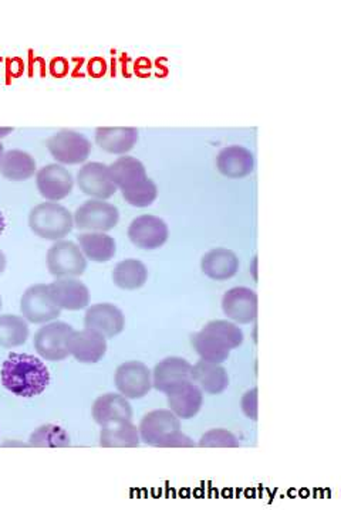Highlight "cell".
<instances>
[{
    "instance_id": "8",
    "label": "cell",
    "mask_w": 341,
    "mask_h": 510,
    "mask_svg": "<svg viewBox=\"0 0 341 510\" xmlns=\"http://www.w3.org/2000/svg\"><path fill=\"white\" fill-rule=\"evenodd\" d=\"M62 309L53 303L49 293V286L44 284H37L27 288L20 299V313L27 322L42 323L53 322L59 318Z\"/></svg>"
},
{
    "instance_id": "39",
    "label": "cell",
    "mask_w": 341,
    "mask_h": 510,
    "mask_svg": "<svg viewBox=\"0 0 341 510\" xmlns=\"http://www.w3.org/2000/svg\"><path fill=\"white\" fill-rule=\"evenodd\" d=\"M4 153H5L4 145H2V142H0V158H2V155H4Z\"/></svg>"
},
{
    "instance_id": "30",
    "label": "cell",
    "mask_w": 341,
    "mask_h": 510,
    "mask_svg": "<svg viewBox=\"0 0 341 510\" xmlns=\"http://www.w3.org/2000/svg\"><path fill=\"white\" fill-rule=\"evenodd\" d=\"M29 338V325L24 316L0 315V346L5 349L19 348Z\"/></svg>"
},
{
    "instance_id": "3",
    "label": "cell",
    "mask_w": 341,
    "mask_h": 510,
    "mask_svg": "<svg viewBox=\"0 0 341 510\" xmlns=\"http://www.w3.org/2000/svg\"><path fill=\"white\" fill-rule=\"evenodd\" d=\"M29 226L37 237L60 241L72 233L74 218L64 206L56 202H44L32 208Z\"/></svg>"
},
{
    "instance_id": "1",
    "label": "cell",
    "mask_w": 341,
    "mask_h": 510,
    "mask_svg": "<svg viewBox=\"0 0 341 510\" xmlns=\"http://www.w3.org/2000/svg\"><path fill=\"white\" fill-rule=\"evenodd\" d=\"M0 376L7 391L24 399L40 396L50 384V371L46 364L27 353L9 354Z\"/></svg>"
},
{
    "instance_id": "31",
    "label": "cell",
    "mask_w": 341,
    "mask_h": 510,
    "mask_svg": "<svg viewBox=\"0 0 341 510\" xmlns=\"http://www.w3.org/2000/svg\"><path fill=\"white\" fill-rule=\"evenodd\" d=\"M30 447L36 448H67L72 446L69 432L56 424H44L32 432Z\"/></svg>"
},
{
    "instance_id": "11",
    "label": "cell",
    "mask_w": 341,
    "mask_h": 510,
    "mask_svg": "<svg viewBox=\"0 0 341 510\" xmlns=\"http://www.w3.org/2000/svg\"><path fill=\"white\" fill-rule=\"evenodd\" d=\"M170 237V228L162 218L142 215L134 218L128 227V238L141 250L161 248Z\"/></svg>"
},
{
    "instance_id": "34",
    "label": "cell",
    "mask_w": 341,
    "mask_h": 510,
    "mask_svg": "<svg viewBox=\"0 0 341 510\" xmlns=\"http://www.w3.org/2000/svg\"><path fill=\"white\" fill-rule=\"evenodd\" d=\"M258 396H259V390H258V387H253L249 391L243 394L242 400H240L243 414H245L248 419H252V421H258V419H259Z\"/></svg>"
},
{
    "instance_id": "18",
    "label": "cell",
    "mask_w": 341,
    "mask_h": 510,
    "mask_svg": "<svg viewBox=\"0 0 341 510\" xmlns=\"http://www.w3.org/2000/svg\"><path fill=\"white\" fill-rule=\"evenodd\" d=\"M49 293L53 303L60 309L80 311L89 306L90 291L84 283L76 278H57L49 284Z\"/></svg>"
},
{
    "instance_id": "20",
    "label": "cell",
    "mask_w": 341,
    "mask_h": 510,
    "mask_svg": "<svg viewBox=\"0 0 341 510\" xmlns=\"http://www.w3.org/2000/svg\"><path fill=\"white\" fill-rule=\"evenodd\" d=\"M93 419L102 427L119 421H132V404L122 394H102L94 401Z\"/></svg>"
},
{
    "instance_id": "36",
    "label": "cell",
    "mask_w": 341,
    "mask_h": 510,
    "mask_svg": "<svg viewBox=\"0 0 341 510\" xmlns=\"http://www.w3.org/2000/svg\"><path fill=\"white\" fill-rule=\"evenodd\" d=\"M6 270V255L4 251L0 250V275Z\"/></svg>"
},
{
    "instance_id": "26",
    "label": "cell",
    "mask_w": 341,
    "mask_h": 510,
    "mask_svg": "<svg viewBox=\"0 0 341 510\" xmlns=\"http://www.w3.org/2000/svg\"><path fill=\"white\" fill-rule=\"evenodd\" d=\"M36 172V160L27 152L10 149L0 158V173L5 179L12 182H24Z\"/></svg>"
},
{
    "instance_id": "2",
    "label": "cell",
    "mask_w": 341,
    "mask_h": 510,
    "mask_svg": "<svg viewBox=\"0 0 341 510\" xmlns=\"http://www.w3.org/2000/svg\"><path fill=\"white\" fill-rule=\"evenodd\" d=\"M243 343V332L229 321H210L192 335V348L202 361L222 364L229 359L230 351Z\"/></svg>"
},
{
    "instance_id": "40",
    "label": "cell",
    "mask_w": 341,
    "mask_h": 510,
    "mask_svg": "<svg viewBox=\"0 0 341 510\" xmlns=\"http://www.w3.org/2000/svg\"><path fill=\"white\" fill-rule=\"evenodd\" d=\"M2 306H4V303H2V296H0V311H2Z\"/></svg>"
},
{
    "instance_id": "6",
    "label": "cell",
    "mask_w": 341,
    "mask_h": 510,
    "mask_svg": "<svg viewBox=\"0 0 341 510\" xmlns=\"http://www.w3.org/2000/svg\"><path fill=\"white\" fill-rule=\"evenodd\" d=\"M119 208L112 203L92 198L83 203L74 215V225L79 230L105 233L119 225Z\"/></svg>"
},
{
    "instance_id": "14",
    "label": "cell",
    "mask_w": 341,
    "mask_h": 510,
    "mask_svg": "<svg viewBox=\"0 0 341 510\" xmlns=\"http://www.w3.org/2000/svg\"><path fill=\"white\" fill-rule=\"evenodd\" d=\"M223 313L233 322H255L258 318V295L247 286H235L228 291L222 299Z\"/></svg>"
},
{
    "instance_id": "21",
    "label": "cell",
    "mask_w": 341,
    "mask_h": 510,
    "mask_svg": "<svg viewBox=\"0 0 341 510\" xmlns=\"http://www.w3.org/2000/svg\"><path fill=\"white\" fill-rule=\"evenodd\" d=\"M200 270L213 281H228L239 271V258L228 248H213L200 260Z\"/></svg>"
},
{
    "instance_id": "16",
    "label": "cell",
    "mask_w": 341,
    "mask_h": 510,
    "mask_svg": "<svg viewBox=\"0 0 341 510\" xmlns=\"http://www.w3.org/2000/svg\"><path fill=\"white\" fill-rule=\"evenodd\" d=\"M84 326L99 332L105 339H112L124 331V313L112 303H95L85 313Z\"/></svg>"
},
{
    "instance_id": "23",
    "label": "cell",
    "mask_w": 341,
    "mask_h": 510,
    "mask_svg": "<svg viewBox=\"0 0 341 510\" xmlns=\"http://www.w3.org/2000/svg\"><path fill=\"white\" fill-rule=\"evenodd\" d=\"M137 128L132 127H102L95 130V143L104 152L112 155H124L137 145Z\"/></svg>"
},
{
    "instance_id": "4",
    "label": "cell",
    "mask_w": 341,
    "mask_h": 510,
    "mask_svg": "<svg viewBox=\"0 0 341 510\" xmlns=\"http://www.w3.org/2000/svg\"><path fill=\"white\" fill-rule=\"evenodd\" d=\"M73 332V326L62 321L49 322L40 328L34 339V349L40 358L49 361H66L70 356L69 339Z\"/></svg>"
},
{
    "instance_id": "29",
    "label": "cell",
    "mask_w": 341,
    "mask_h": 510,
    "mask_svg": "<svg viewBox=\"0 0 341 510\" xmlns=\"http://www.w3.org/2000/svg\"><path fill=\"white\" fill-rule=\"evenodd\" d=\"M148 280V270L145 264L134 258L122 261L112 271V281L120 290L137 291L145 285Z\"/></svg>"
},
{
    "instance_id": "33",
    "label": "cell",
    "mask_w": 341,
    "mask_h": 510,
    "mask_svg": "<svg viewBox=\"0 0 341 510\" xmlns=\"http://www.w3.org/2000/svg\"><path fill=\"white\" fill-rule=\"evenodd\" d=\"M200 448H239L240 444L232 432L225 428H213L200 437Z\"/></svg>"
},
{
    "instance_id": "32",
    "label": "cell",
    "mask_w": 341,
    "mask_h": 510,
    "mask_svg": "<svg viewBox=\"0 0 341 510\" xmlns=\"http://www.w3.org/2000/svg\"><path fill=\"white\" fill-rule=\"evenodd\" d=\"M122 197L128 205L134 206V207H148L157 200L158 188L150 178L145 180L141 185L137 188L122 192Z\"/></svg>"
},
{
    "instance_id": "10",
    "label": "cell",
    "mask_w": 341,
    "mask_h": 510,
    "mask_svg": "<svg viewBox=\"0 0 341 510\" xmlns=\"http://www.w3.org/2000/svg\"><path fill=\"white\" fill-rule=\"evenodd\" d=\"M114 380L120 394L130 400L142 399L151 391V371L141 361H132L122 363L115 371Z\"/></svg>"
},
{
    "instance_id": "24",
    "label": "cell",
    "mask_w": 341,
    "mask_h": 510,
    "mask_svg": "<svg viewBox=\"0 0 341 510\" xmlns=\"http://www.w3.org/2000/svg\"><path fill=\"white\" fill-rule=\"evenodd\" d=\"M192 381L200 387L202 393L217 396L223 393L229 386V376L227 369L219 363L200 359L195 366H192Z\"/></svg>"
},
{
    "instance_id": "12",
    "label": "cell",
    "mask_w": 341,
    "mask_h": 510,
    "mask_svg": "<svg viewBox=\"0 0 341 510\" xmlns=\"http://www.w3.org/2000/svg\"><path fill=\"white\" fill-rule=\"evenodd\" d=\"M77 185L84 195L105 200L119 190L112 182L110 168L104 163H85L77 173Z\"/></svg>"
},
{
    "instance_id": "37",
    "label": "cell",
    "mask_w": 341,
    "mask_h": 510,
    "mask_svg": "<svg viewBox=\"0 0 341 510\" xmlns=\"http://www.w3.org/2000/svg\"><path fill=\"white\" fill-rule=\"evenodd\" d=\"M6 228V220H5L4 213L0 212V236L4 235Z\"/></svg>"
},
{
    "instance_id": "9",
    "label": "cell",
    "mask_w": 341,
    "mask_h": 510,
    "mask_svg": "<svg viewBox=\"0 0 341 510\" xmlns=\"http://www.w3.org/2000/svg\"><path fill=\"white\" fill-rule=\"evenodd\" d=\"M180 431V419L170 409H154L140 423V439L150 447L164 448L165 442Z\"/></svg>"
},
{
    "instance_id": "5",
    "label": "cell",
    "mask_w": 341,
    "mask_h": 510,
    "mask_svg": "<svg viewBox=\"0 0 341 510\" xmlns=\"http://www.w3.org/2000/svg\"><path fill=\"white\" fill-rule=\"evenodd\" d=\"M47 268L56 278H76L87 270V260L76 243L60 240L47 251Z\"/></svg>"
},
{
    "instance_id": "13",
    "label": "cell",
    "mask_w": 341,
    "mask_h": 510,
    "mask_svg": "<svg viewBox=\"0 0 341 510\" xmlns=\"http://www.w3.org/2000/svg\"><path fill=\"white\" fill-rule=\"evenodd\" d=\"M190 381H192V364L178 356L160 361L152 371V386L164 394Z\"/></svg>"
},
{
    "instance_id": "22",
    "label": "cell",
    "mask_w": 341,
    "mask_h": 510,
    "mask_svg": "<svg viewBox=\"0 0 341 510\" xmlns=\"http://www.w3.org/2000/svg\"><path fill=\"white\" fill-rule=\"evenodd\" d=\"M167 397L168 407L180 419H194L204 404V393L194 381L182 384Z\"/></svg>"
},
{
    "instance_id": "19",
    "label": "cell",
    "mask_w": 341,
    "mask_h": 510,
    "mask_svg": "<svg viewBox=\"0 0 341 510\" xmlns=\"http://www.w3.org/2000/svg\"><path fill=\"white\" fill-rule=\"evenodd\" d=\"M217 168L228 179H243L255 170V157L248 148L232 145L220 150Z\"/></svg>"
},
{
    "instance_id": "35",
    "label": "cell",
    "mask_w": 341,
    "mask_h": 510,
    "mask_svg": "<svg viewBox=\"0 0 341 510\" xmlns=\"http://www.w3.org/2000/svg\"><path fill=\"white\" fill-rule=\"evenodd\" d=\"M195 447H197V442L194 439L184 432L178 431L165 442L164 448H195Z\"/></svg>"
},
{
    "instance_id": "17",
    "label": "cell",
    "mask_w": 341,
    "mask_h": 510,
    "mask_svg": "<svg viewBox=\"0 0 341 510\" xmlns=\"http://www.w3.org/2000/svg\"><path fill=\"white\" fill-rule=\"evenodd\" d=\"M69 351L80 363H99L107 353V339L93 329L74 331L69 339Z\"/></svg>"
},
{
    "instance_id": "7",
    "label": "cell",
    "mask_w": 341,
    "mask_h": 510,
    "mask_svg": "<svg viewBox=\"0 0 341 510\" xmlns=\"http://www.w3.org/2000/svg\"><path fill=\"white\" fill-rule=\"evenodd\" d=\"M47 149L63 165H79L89 159L92 143L84 135L64 130L50 138Z\"/></svg>"
},
{
    "instance_id": "27",
    "label": "cell",
    "mask_w": 341,
    "mask_h": 510,
    "mask_svg": "<svg viewBox=\"0 0 341 510\" xmlns=\"http://www.w3.org/2000/svg\"><path fill=\"white\" fill-rule=\"evenodd\" d=\"M140 432L132 421H119L102 427L100 446L102 448H137Z\"/></svg>"
},
{
    "instance_id": "38",
    "label": "cell",
    "mask_w": 341,
    "mask_h": 510,
    "mask_svg": "<svg viewBox=\"0 0 341 510\" xmlns=\"http://www.w3.org/2000/svg\"><path fill=\"white\" fill-rule=\"evenodd\" d=\"M14 132V128H0V138L6 137V135L12 134Z\"/></svg>"
},
{
    "instance_id": "25",
    "label": "cell",
    "mask_w": 341,
    "mask_h": 510,
    "mask_svg": "<svg viewBox=\"0 0 341 510\" xmlns=\"http://www.w3.org/2000/svg\"><path fill=\"white\" fill-rule=\"evenodd\" d=\"M109 168L112 182L122 193L137 188L148 179L144 163L134 157H122Z\"/></svg>"
},
{
    "instance_id": "28",
    "label": "cell",
    "mask_w": 341,
    "mask_h": 510,
    "mask_svg": "<svg viewBox=\"0 0 341 510\" xmlns=\"http://www.w3.org/2000/svg\"><path fill=\"white\" fill-rule=\"evenodd\" d=\"M77 240L84 257L94 263H107L112 260L117 253L114 238L105 233H84L80 235Z\"/></svg>"
},
{
    "instance_id": "15",
    "label": "cell",
    "mask_w": 341,
    "mask_h": 510,
    "mask_svg": "<svg viewBox=\"0 0 341 510\" xmlns=\"http://www.w3.org/2000/svg\"><path fill=\"white\" fill-rule=\"evenodd\" d=\"M36 185L43 197L49 202H59L72 193L74 180L64 166L52 163L37 172Z\"/></svg>"
}]
</instances>
